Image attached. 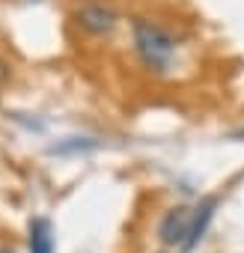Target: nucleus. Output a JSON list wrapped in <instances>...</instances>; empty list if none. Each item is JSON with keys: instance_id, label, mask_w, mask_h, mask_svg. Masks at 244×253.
<instances>
[{"instance_id": "f257e3e1", "label": "nucleus", "mask_w": 244, "mask_h": 253, "mask_svg": "<svg viewBox=\"0 0 244 253\" xmlns=\"http://www.w3.org/2000/svg\"><path fill=\"white\" fill-rule=\"evenodd\" d=\"M131 39L134 51L143 63L146 72L152 75H170L176 60H179V39L173 30L152 18H134L131 21Z\"/></svg>"}, {"instance_id": "f03ea898", "label": "nucleus", "mask_w": 244, "mask_h": 253, "mask_svg": "<svg viewBox=\"0 0 244 253\" xmlns=\"http://www.w3.org/2000/svg\"><path fill=\"white\" fill-rule=\"evenodd\" d=\"M72 18L92 39L110 36L116 30V24H119V12H116L113 3H107V0H83V3H78V9H75Z\"/></svg>"}, {"instance_id": "7ed1b4c3", "label": "nucleus", "mask_w": 244, "mask_h": 253, "mask_svg": "<svg viewBox=\"0 0 244 253\" xmlns=\"http://www.w3.org/2000/svg\"><path fill=\"white\" fill-rule=\"evenodd\" d=\"M191 220H194V206H173V209H167L164 217L158 220V241L164 247L182 250L188 235H191Z\"/></svg>"}, {"instance_id": "20e7f679", "label": "nucleus", "mask_w": 244, "mask_h": 253, "mask_svg": "<svg viewBox=\"0 0 244 253\" xmlns=\"http://www.w3.org/2000/svg\"><path fill=\"white\" fill-rule=\"evenodd\" d=\"M217 203H220V197H203L197 206H194V220H191V235H188V241H185V247H182V253H191L200 241H203V235H205V229H208V223L214 220V211H217Z\"/></svg>"}, {"instance_id": "39448f33", "label": "nucleus", "mask_w": 244, "mask_h": 253, "mask_svg": "<svg viewBox=\"0 0 244 253\" xmlns=\"http://www.w3.org/2000/svg\"><path fill=\"white\" fill-rule=\"evenodd\" d=\"M27 250L30 253H57V238H54V226L48 217H33L27 223Z\"/></svg>"}, {"instance_id": "423d86ee", "label": "nucleus", "mask_w": 244, "mask_h": 253, "mask_svg": "<svg viewBox=\"0 0 244 253\" xmlns=\"http://www.w3.org/2000/svg\"><path fill=\"white\" fill-rule=\"evenodd\" d=\"M9 78H12V66H9V60L3 54H0V86H3Z\"/></svg>"}, {"instance_id": "0eeeda50", "label": "nucleus", "mask_w": 244, "mask_h": 253, "mask_svg": "<svg viewBox=\"0 0 244 253\" xmlns=\"http://www.w3.org/2000/svg\"><path fill=\"white\" fill-rule=\"evenodd\" d=\"M0 253H15V250L12 247H0Z\"/></svg>"}, {"instance_id": "6e6552de", "label": "nucleus", "mask_w": 244, "mask_h": 253, "mask_svg": "<svg viewBox=\"0 0 244 253\" xmlns=\"http://www.w3.org/2000/svg\"><path fill=\"white\" fill-rule=\"evenodd\" d=\"M164 253H167V250H164Z\"/></svg>"}]
</instances>
